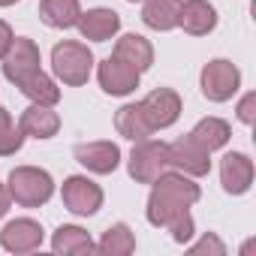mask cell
I'll list each match as a JSON object with an SVG mask.
<instances>
[{"label": "cell", "instance_id": "cell-9", "mask_svg": "<svg viewBox=\"0 0 256 256\" xmlns=\"http://www.w3.org/2000/svg\"><path fill=\"white\" fill-rule=\"evenodd\" d=\"M142 114L148 118V124L154 130H163V126H172L181 114V96L172 88H157L151 90L142 102H139Z\"/></svg>", "mask_w": 256, "mask_h": 256}, {"label": "cell", "instance_id": "cell-7", "mask_svg": "<svg viewBox=\"0 0 256 256\" xmlns=\"http://www.w3.org/2000/svg\"><path fill=\"white\" fill-rule=\"evenodd\" d=\"M169 148V169H178L184 175H193V178H202L208 175L211 169V151H205L193 136H181L178 142L166 145Z\"/></svg>", "mask_w": 256, "mask_h": 256}, {"label": "cell", "instance_id": "cell-16", "mask_svg": "<svg viewBox=\"0 0 256 256\" xmlns=\"http://www.w3.org/2000/svg\"><path fill=\"white\" fill-rule=\"evenodd\" d=\"M178 24L190 34V36H205L214 30L217 24V10L208 4V0H184L181 4V18Z\"/></svg>", "mask_w": 256, "mask_h": 256}, {"label": "cell", "instance_id": "cell-23", "mask_svg": "<svg viewBox=\"0 0 256 256\" xmlns=\"http://www.w3.org/2000/svg\"><path fill=\"white\" fill-rule=\"evenodd\" d=\"M96 250L106 253V256H126V253L136 250V238H133V232H130L126 223H114V226L106 229V235L96 244Z\"/></svg>", "mask_w": 256, "mask_h": 256}, {"label": "cell", "instance_id": "cell-3", "mask_svg": "<svg viewBox=\"0 0 256 256\" xmlns=\"http://www.w3.org/2000/svg\"><path fill=\"white\" fill-rule=\"evenodd\" d=\"M90 66H94V54L88 46L82 42H58L52 52V70L64 84H84L90 78Z\"/></svg>", "mask_w": 256, "mask_h": 256}, {"label": "cell", "instance_id": "cell-17", "mask_svg": "<svg viewBox=\"0 0 256 256\" xmlns=\"http://www.w3.org/2000/svg\"><path fill=\"white\" fill-rule=\"evenodd\" d=\"M114 58L124 60L126 66H133L136 72H145L154 64V46L139 34H126L114 42Z\"/></svg>", "mask_w": 256, "mask_h": 256}, {"label": "cell", "instance_id": "cell-13", "mask_svg": "<svg viewBox=\"0 0 256 256\" xmlns=\"http://www.w3.org/2000/svg\"><path fill=\"white\" fill-rule=\"evenodd\" d=\"M220 181H223V190L232 193V196L247 193L250 184H253V163H250V157L238 154V151L226 154L223 163H220Z\"/></svg>", "mask_w": 256, "mask_h": 256}, {"label": "cell", "instance_id": "cell-8", "mask_svg": "<svg viewBox=\"0 0 256 256\" xmlns=\"http://www.w3.org/2000/svg\"><path fill=\"white\" fill-rule=\"evenodd\" d=\"M60 196H64V205H66L72 214H82V217L96 214L100 205H102V190H100V184H94L90 178H82V175L66 178Z\"/></svg>", "mask_w": 256, "mask_h": 256}, {"label": "cell", "instance_id": "cell-11", "mask_svg": "<svg viewBox=\"0 0 256 256\" xmlns=\"http://www.w3.org/2000/svg\"><path fill=\"white\" fill-rule=\"evenodd\" d=\"M0 244H4V250L10 253H30L42 244V226L36 220H12L4 226V232H0Z\"/></svg>", "mask_w": 256, "mask_h": 256}, {"label": "cell", "instance_id": "cell-4", "mask_svg": "<svg viewBox=\"0 0 256 256\" xmlns=\"http://www.w3.org/2000/svg\"><path fill=\"white\" fill-rule=\"evenodd\" d=\"M169 169V148L163 142H136L133 154H130V175L139 184H154L163 172Z\"/></svg>", "mask_w": 256, "mask_h": 256}, {"label": "cell", "instance_id": "cell-26", "mask_svg": "<svg viewBox=\"0 0 256 256\" xmlns=\"http://www.w3.org/2000/svg\"><path fill=\"white\" fill-rule=\"evenodd\" d=\"M166 229L172 232V238H175L178 244L190 241V238H193V217H190V211H181L178 217H172V220L166 223Z\"/></svg>", "mask_w": 256, "mask_h": 256}, {"label": "cell", "instance_id": "cell-32", "mask_svg": "<svg viewBox=\"0 0 256 256\" xmlns=\"http://www.w3.org/2000/svg\"><path fill=\"white\" fill-rule=\"evenodd\" d=\"M130 4H139V0H130Z\"/></svg>", "mask_w": 256, "mask_h": 256}, {"label": "cell", "instance_id": "cell-30", "mask_svg": "<svg viewBox=\"0 0 256 256\" xmlns=\"http://www.w3.org/2000/svg\"><path fill=\"white\" fill-rule=\"evenodd\" d=\"M10 199H12V196H10V190H6L4 184H0V217H4V214L10 211Z\"/></svg>", "mask_w": 256, "mask_h": 256}, {"label": "cell", "instance_id": "cell-6", "mask_svg": "<svg viewBox=\"0 0 256 256\" xmlns=\"http://www.w3.org/2000/svg\"><path fill=\"white\" fill-rule=\"evenodd\" d=\"M241 84V72L235 64L229 60H211L205 70H202V94L211 100V102H226L232 100V94L238 90Z\"/></svg>", "mask_w": 256, "mask_h": 256}, {"label": "cell", "instance_id": "cell-31", "mask_svg": "<svg viewBox=\"0 0 256 256\" xmlns=\"http://www.w3.org/2000/svg\"><path fill=\"white\" fill-rule=\"evenodd\" d=\"M12 4H18V0H0V6H12Z\"/></svg>", "mask_w": 256, "mask_h": 256}, {"label": "cell", "instance_id": "cell-22", "mask_svg": "<svg viewBox=\"0 0 256 256\" xmlns=\"http://www.w3.org/2000/svg\"><path fill=\"white\" fill-rule=\"evenodd\" d=\"M205 151H217V148H223L226 142H229V124L226 120H220V118H205V120H199L196 126H193V133H190Z\"/></svg>", "mask_w": 256, "mask_h": 256}, {"label": "cell", "instance_id": "cell-25", "mask_svg": "<svg viewBox=\"0 0 256 256\" xmlns=\"http://www.w3.org/2000/svg\"><path fill=\"white\" fill-rule=\"evenodd\" d=\"M22 145H24V133H22V126H16L12 120L0 126V157L16 154Z\"/></svg>", "mask_w": 256, "mask_h": 256}, {"label": "cell", "instance_id": "cell-2", "mask_svg": "<svg viewBox=\"0 0 256 256\" xmlns=\"http://www.w3.org/2000/svg\"><path fill=\"white\" fill-rule=\"evenodd\" d=\"M10 196L24 205V208H36L42 202L52 199L54 193V181L46 169H36V166H18L10 172Z\"/></svg>", "mask_w": 256, "mask_h": 256}, {"label": "cell", "instance_id": "cell-18", "mask_svg": "<svg viewBox=\"0 0 256 256\" xmlns=\"http://www.w3.org/2000/svg\"><path fill=\"white\" fill-rule=\"evenodd\" d=\"M114 126H118V133L124 139H130V142H142L154 133V126L148 124V118L142 114L139 102H130V106H120L118 114H114Z\"/></svg>", "mask_w": 256, "mask_h": 256}, {"label": "cell", "instance_id": "cell-19", "mask_svg": "<svg viewBox=\"0 0 256 256\" xmlns=\"http://www.w3.org/2000/svg\"><path fill=\"white\" fill-rule=\"evenodd\" d=\"M78 16H82L78 0H40V18L48 28H58V30L76 28Z\"/></svg>", "mask_w": 256, "mask_h": 256}, {"label": "cell", "instance_id": "cell-12", "mask_svg": "<svg viewBox=\"0 0 256 256\" xmlns=\"http://www.w3.org/2000/svg\"><path fill=\"white\" fill-rule=\"evenodd\" d=\"M76 160L96 175H108L118 169L120 151L114 142H84V145H76Z\"/></svg>", "mask_w": 256, "mask_h": 256}, {"label": "cell", "instance_id": "cell-29", "mask_svg": "<svg viewBox=\"0 0 256 256\" xmlns=\"http://www.w3.org/2000/svg\"><path fill=\"white\" fill-rule=\"evenodd\" d=\"M12 28L6 24V22H0V60H4V54L10 52V46H12Z\"/></svg>", "mask_w": 256, "mask_h": 256}, {"label": "cell", "instance_id": "cell-10", "mask_svg": "<svg viewBox=\"0 0 256 256\" xmlns=\"http://www.w3.org/2000/svg\"><path fill=\"white\" fill-rule=\"evenodd\" d=\"M100 88L106 90V94H112V96H126V94H133L136 88H139V76L142 72H136L133 66H126L124 60H118L114 54L112 58H106L102 64H100Z\"/></svg>", "mask_w": 256, "mask_h": 256}, {"label": "cell", "instance_id": "cell-20", "mask_svg": "<svg viewBox=\"0 0 256 256\" xmlns=\"http://www.w3.org/2000/svg\"><path fill=\"white\" fill-rule=\"evenodd\" d=\"M181 18V0H145L142 22L154 30H172Z\"/></svg>", "mask_w": 256, "mask_h": 256}, {"label": "cell", "instance_id": "cell-1", "mask_svg": "<svg viewBox=\"0 0 256 256\" xmlns=\"http://www.w3.org/2000/svg\"><path fill=\"white\" fill-rule=\"evenodd\" d=\"M199 196H202L199 184H193L184 172H163L154 181V190L148 199V220L154 226H166L181 211H190V205H196Z\"/></svg>", "mask_w": 256, "mask_h": 256}, {"label": "cell", "instance_id": "cell-24", "mask_svg": "<svg viewBox=\"0 0 256 256\" xmlns=\"http://www.w3.org/2000/svg\"><path fill=\"white\" fill-rule=\"evenodd\" d=\"M18 88H22V94H24V96H30L34 102H42V106H54V102L60 100V88H58V84H54L42 70H40L36 76H30L28 82H22Z\"/></svg>", "mask_w": 256, "mask_h": 256}, {"label": "cell", "instance_id": "cell-21", "mask_svg": "<svg viewBox=\"0 0 256 256\" xmlns=\"http://www.w3.org/2000/svg\"><path fill=\"white\" fill-rule=\"evenodd\" d=\"M54 253H66V256H78V253H90L96 250V244L90 241V235L82 226H60L52 238Z\"/></svg>", "mask_w": 256, "mask_h": 256}, {"label": "cell", "instance_id": "cell-14", "mask_svg": "<svg viewBox=\"0 0 256 256\" xmlns=\"http://www.w3.org/2000/svg\"><path fill=\"white\" fill-rule=\"evenodd\" d=\"M18 126H22V133H24V136H34V139H52V136L60 130V118H58V112H52V106L34 102V106L24 108Z\"/></svg>", "mask_w": 256, "mask_h": 256}, {"label": "cell", "instance_id": "cell-5", "mask_svg": "<svg viewBox=\"0 0 256 256\" xmlns=\"http://www.w3.org/2000/svg\"><path fill=\"white\" fill-rule=\"evenodd\" d=\"M36 72H40V48H36V42L28 40V36H16L10 52L4 54V76L18 88L22 82H28Z\"/></svg>", "mask_w": 256, "mask_h": 256}, {"label": "cell", "instance_id": "cell-27", "mask_svg": "<svg viewBox=\"0 0 256 256\" xmlns=\"http://www.w3.org/2000/svg\"><path fill=\"white\" fill-rule=\"evenodd\" d=\"M190 253H193V256H202V253H214V256H223V253H226V244H223L217 235H205L199 244H193V247H190Z\"/></svg>", "mask_w": 256, "mask_h": 256}, {"label": "cell", "instance_id": "cell-28", "mask_svg": "<svg viewBox=\"0 0 256 256\" xmlns=\"http://www.w3.org/2000/svg\"><path fill=\"white\" fill-rule=\"evenodd\" d=\"M253 106H256V94H244V100L238 102V118H241L244 124H253V120H256Z\"/></svg>", "mask_w": 256, "mask_h": 256}, {"label": "cell", "instance_id": "cell-15", "mask_svg": "<svg viewBox=\"0 0 256 256\" xmlns=\"http://www.w3.org/2000/svg\"><path fill=\"white\" fill-rule=\"evenodd\" d=\"M120 28V16L114 10H88L78 16V30L84 40L90 42H106L118 34Z\"/></svg>", "mask_w": 256, "mask_h": 256}]
</instances>
